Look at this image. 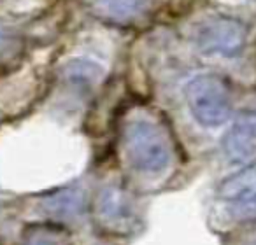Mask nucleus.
Masks as SVG:
<instances>
[{"instance_id": "1", "label": "nucleus", "mask_w": 256, "mask_h": 245, "mask_svg": "<svg viewBox=\"0 0 256 245\" xmlns=\"http://www.w3.org/2000/svg\"><path fill=\"white\" fill-rule=\"evenodd\" d=\"M124 151L130 165L144 174H160L172 160L167 135L150 119H134L126 126Z\"/></svg>"}, {"instance_id": "2", "label": "nucleus", "mask_w": 256, "mask_h": 245, "mask_svg": "<svg viewBox=\"0 0 256 245\" xmlns=\"http://www.w3.org/2000/svg\"><path fill=\"white\" fill-rule=\"evenodd\" d=\"M184 96L193 119L200 126L218 128L230 119L232 98L226 82L214 74H200L184 86Z\"/></svg>"}, {"instance_id": "3", "label": "nucleus", "mask_w": 256, "mask_h": 245, "mask_svg": "<svg viewBox=\"0 0 256 245\" xmlns=\"http://www.w3.org/2000/svg\"><path fill=\"white\" fill-rule=\"evenodd\" d=\"M193 40L204 54L235 56L246 44V28L240 21L226 16L207 18L193 32Z\"/></svg>"}, {"instance_id": "4", "label": "nucleus", "mask_w": 256, "mask_h": 245, "mask_svg": "<svg viewBox=\"0 0 256 245\" xmlns=\"http://www.w3.org/2000/svg\"><path fill=\"white\" fill-rule=\"evenodd\" d=\"M223 151L228 160L244 161L256 153V114L248 112L235 119L223 139Z\"/></svg>"}, {"instance_id": "5", "label": "nucleus", "mask_w": 256, "mask_h": 245, "mask_svg": "<svg viewBox=\"0 0 256 245\" xmlns=\"http://www.w3.org/2000/svg\"><path fill=\"white\" fill-rule=\"evenodd\" d=\"M218 196L230 203L232 209L256 202V167H248L226 177L218 188Z\"/></svg>"}, {"instance_id": "6", "label": "nucleus", "mask_w": 256, "mask_h": 245, "mask_svg": "<svg viewBox=\"0 0 256 245\" xmlns=\"http://www.w3.org/2000/svg\"><path fill=\"white\" fill-rule=\"evenodd\" d=\"M98 212L102 216V221L112 224V226H124L128 221L134 219L132 205L128 203L126 196L116 189H109L102 195L98 205Z\"/></svg>"}, {"instance_id": "7", "label": "nucleus", "mask_w": 256, "mask_h": 245, "mask_svg": "<svg viewBox=\"0 0 256 245\" xmlns=\"http://www.w3.org/2000/svg\"><path fill=\"white\" fill-rule=\"evenodd\" d=\"M22 245H72V237L64 226L39 224L25 231Z\"/></svg>"}, {"instance_id": "8", "label": "nucleus", "mask_w": 256, "mask_h": 245, "mask_svg": "<svg viewBox=\"0 0 256 245\" xmlns=\"http://www.w3.org/2000/svg\"><path fill=\"white\" fill-rule=\"evenodd\" d=\"M84 205V198L79 191H64L62 195H56L53 198H48L44 207L51 214L56 216H74L79 214Z\"/></svg>"}, {"instance_id": "9", "label": "nucleus", "mask_w": 256, "mask_h": 245, "mask_svg": "<svg viewBox=\"0 0 256 245\" xmlns=\"http://www.w3.org/2000/svg\"><path fill=\"white\" fill-rule=\"evenodd\" d=\"M144 0H100L102 7L112 16H132L140 9Z\"/></svg>"}, {"instance_id": "10", "label": "nucleus", "mask_w": 256, "mask_h": 245, "mask_svg": "<svg viewBox=\"0 0 256 245\" xmlns=\"http://www.w3.org/2000/svg\"><path fill=\"white\" fill-rule=\"evenodd\" d=\"M237 245H256V226L246 231V233L240 237V240H238Z\"/></svg>"}]
</instances>
